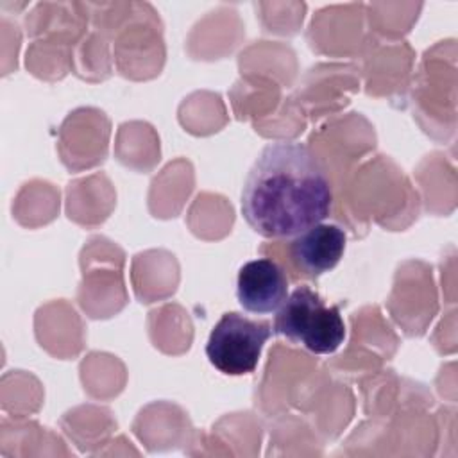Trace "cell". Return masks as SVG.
I'll list each match as a JSON object with an SVG mask.
<instances>
[{
  "label": "cell",
  "instance_id": "obj_2",
  "mask_svg": "<svg viewBox=\"0 0 458 458\" xmlns=\"http://www.w3.org/2000/svg\"><path fill=\"white\" fill-rule=\"evenodd\" d=\"M272 331L313 354H331L345 340V324L336 304H327L308 284L288 293L277 310Z\"/></svg>",
  "mask_w": 458,
  "mask_h": 458
},
{
  "label": "cell",
  "instance_id": "obj_1",
  "mask_svg": "<svg viewBox=\"0 0 458 458\" xmlns=\"http://www.w3.org/2000/svg\"><path fill=\"white\" fill-rule=\"evenodd\" d=\"M333 186L320 157L301 141H274L252 163L242 190L245 222L265 238H293L326 220Z\"/></svg>",
  "mask_w": 458,
  "mask_h": 458
},
{
  "label": "cell",
  "instance_id": "obj_5",
  "mask_svg": "<svg viewBox=\"0 0 458 458\" xmlns=\"http://www.w3.org/2000/svg\"><path fill=\"white\" fill-rule=\"evenodd\" d=\"M345 231L336 224H317L290 242L288 254L304 277L315 279L333 270L345 250Z\"/></svg>",
  "mask_w": 458,
  "mask_h": 458
},
{
  "label": "cell",
  "instance_id": "obj_4",
  "mask_svg": "<svg viewBox=\"0 0 458 458\" xmlns=\"http://www.w3.org/2000/svg\"><path fill=\"white\" fill-rule=\"evenodd\" d=\"M236 297L249 313L268 315L277 311L288 297V277L283 265L270 258L247 261L238 270Z\"/></svg>",
  "mask_w": 458,
  "mask_h": 458
},
{
  "label": "cell",
  "instance_id": "obj_3",
  "mask_svg": "<svg viewBox=\"0 0 458 458\" xmlns=\"http://www.w3.org/2000/svg\"><path fill=\"white\" fill-rule=\"evenodd\" d=\"M272 335V324L252 320L242 313H224L209 333L206 356L227 376H243L256 370L263 345Z\"/></svg>",
  "mask_w": 458,
  "mask_h": 458
}]
</instances>
